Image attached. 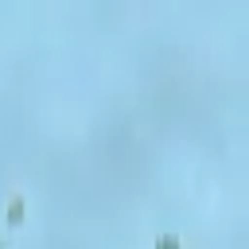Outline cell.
Masks as SVG:
<instances>
[{
  "label": "cell",
  "instance_id": "6da1fadb",
  "mask_svg": "<svg viewBox=\"0 0 249 249\" xmlns=\"http://www.w3.org/2000/svg\"><path fill=\"white\" fill-rule=\"evenodd\" d=\"M19 214H23V202H19V198H16V202H12V210H8V222H12V226H16V222H19Z\"/></svg>",
  "mask_w": 249,
  "mask_h": 249
}]
</instances>
